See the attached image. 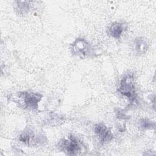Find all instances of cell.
<instances>
[{"label": "cell", "instance_id": "obj_2", "mask_svg": "<svg viewBox=\"0 0 156 156\" xmlns=\"http://www.w3.org/2000/svg\"><path fill=\"white\" fill-rule=\"evenodd\" d=\"M44 136L42 134L37 133L32 129L25 130L20 136V140L29 146L40 145L44 142Z\"/></svg>", "mask_w": 156, "mask_h": 156}, {"label": "cell", "instance_id": "obj_9", "mask_svg": "<svg viewBox=\"0 0 156 156\" xmlns=\"http://www.w3.org/2000/svg\"><path fill=\"white\" fill-rule=\"evenodd\" d=\"M29 1H18V9L19 10L20 13H25L29 10Z\"/></svg>", "mask_w": 156, "mask_h": 156}, {"label": "cell", "instance_id": "obj_10", "mask_svg": "<svg viewBox=\"0 0 156 156\" xmlns=\"http://www.w3.org/2000/svg\"><path fill=\"white\" fill-rule=\"evenodd\" d=\"M140 126L142 128L144 129H152L155 127V123L154 122H152L148 119H142L139 122Z\"/></svg>", "mask_w": 156, "mask_h": 156}, {"label": "cell", "instance_id": "obj_5", "mask_svg": "<svg viewBox=\"0 0 156 156\" xmlns=\"http://www.w3.org/2000/svg\"><path fill=\"white\" fill-rule=\"evenodd\" d=\"M90 44L83 38H77L72 46L73 52L77 55L83 57L90 54Z\"/></svg>", "mask_w": 156, "mask_h": 156}, {"label": "cell", "instance_id": "obj_3", "mask_svg": "<svg viewBox=\"0 0 156 156\" xmlns=\"http://www.w3.org/2000/svg\"><path fill=\"white\" fill-rule=\"evenodd\" d=\"M19 98L22 99L24 108L35 109L38 107V104L40 101L42 96L37 93L20 92Z\"/></svg>", "mask_w": 156, "mask_h": 156}, {"label": "cell", "instance_id": "obj_6", "mask_svg": "<svg viewBox=\"0 0 156 156\" xmlns=\"http://www.w3.org/2000/svg\"><path fill=\"white\" fill-rule=\"evenodd\" d=\"M94 132L102 143L109 141L113 138V135L109 129L102 123H99L95 126Z\"/></svg>", "mask_w": 156, "mask_h": 156}, {"label": "cell", "instance_id": "obj_8", "mask_svg": "<svg viewBox=\"0 0 156 156\" xmlns=\"http://www.w3.org/2000/svg\"><path fill=\"white\" fill-rule=\"evenodd\" d=\"M133 48L138 54L144 53L147 48L146 41L142 38H137L133 43Z\"/></svg>", "mask_w": 156, "mask_h": 156}, {"label": "cell", "instance_id": "obj_7", "mask_svg": "<svg viewBox=\"0 0 156 156\" xmlns=\"http://www.w3.org/2000/svg\"><path fill=\"white\" fill-rule=\"evenodd\" d=\"M124 29L123 24L119 22H115L112 23L109 27V34L112 37L119 38L121 37Z\"/></svg>", "mask_w": 156, "mask_h": 156}, {"label": "cell", "instance_id": "obj_1", "mask_svg": "<svg viewBox=\"0 0 156 156\" xmlns=\"http://www.w3.org/2000/svg\"><path fill=\"white\" fill-rule=\"evenodd\" d=\"M134 78L132 74H126L121 80L118 91L127 97L131 102L136 101V94L134 86Z\"/></svg>", "mask_w": 156, "mask_h": 156}, {"label": "cell", "instance_id": "obj_4", "mask_svg": "<svg viewBox=\"0 0 156 156\" xmlns=\"http://www.w3.org/2000/svg\"><path fill=\"white\" fill-rule=\"evenodd\" d=\"M61 147L69 155H77L81 151L80 141L73 135L63 140L61 142Z\"/></svg>", "mask_w": 156, "mask_h": 156}]
</instances>
